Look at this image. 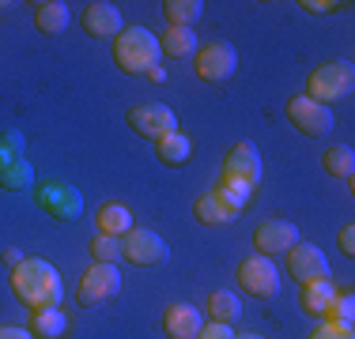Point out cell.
<instances>
[{"mask_svg": "<svg viewBox=\"0 0 355 339\" xmlns=\"http://www.w3.org/2000/svg\"><path fill=\"white\" fill-rule=\"evenodd\" d=\"M35 27L42 34H61L69 27V4L64 0H42V4H35Z\"/></svg>", "mask_w": 355, "mask_h": 339, "instance_id": "cell-21", "label": "cell"}, {"mask_svg": "<svg viewBox=\"0 0 355 339\" xmlns=\"http://www.w3.org/2000/svg\"><path fill=\"white\" fill-rule=\"evenodd\" d=\"M197 339H234L231 332V324H219V320H208L205 328H200V336Z\"/></svg>", "mask_w": 355, "mask_h": 339, "instance_id": "cell-31", "label": "cell"}, {"mask_svg": "<svg viewBox=\"0 0 355 339\" xmlns=\"http://www.w3.org/2000/svg\"><path fill=\"white\" fill-rule=\"evenodd\" d=\"M325 320H333V324H348V328H352V320H355L352 291H340V294H336V302H333V309H329V317H325Z\"/></svg>", "mask_w": 355, "mask_h": 339, "instance_id": "cell-28", "label": "cell"}, {"mask_svg": "<svg viewBox=\"0 0 355 339\" xmlns=\"http://www.w3.org/2000/svg\"><path fill=\"white\" fill-rule=\"evenodd\" d=\"M200 328H205V317H200L197 305H189V302L166 305V313H163V332L171 336V339H197Z\"/></svg>", "mask_w": 355, "mask_h": 339, "instance_id": "cell-14", "label": "cell"}, {"mask_svg": "<svg viewBox=\"0 0 355 339\" xmlns=\"http://www.w3.org/2000/svg\"><path fill=\"white\" fill-rule=\"evenodd\" d=\"M0 339H35V336H31L27 328H15V324H4V328H0Z\"/></svg>", "mask_w": 355, "mask_h": 339, "instance_id": "cell-34", "label": "cell"}, {"mask_svg": "<svg viewBox=\"0 0 355 339\" xmlns=\"http://www.w3.org/2000/svg\"><path fill=\"white\" fill-rule=\"evenodd\" d=\"M114 61L129 75H148L159 64V34L148 27H125L114 38Z\"/></svg>", "mask_w": 355, "mask_h": 339, "instance_id": "cell-2", "label": "cell"}, {"mask_svg": "<svg viewBox=\"0 0 355 339\" xmlns=\"http://www.w3.org/2000/svg\"><path fill=\"white\" fill-rule=\"evenodd\" d=\"M205 309H208V320H219V324H231V320L242 317V302L234 291H212Z\"/></svg>", "mask_w": 355, "mask_h": 339, "instance_id": "cell-22", "label": "cell"}, {"mask_svg": "<svg viewBox=\"0 0 355 339\" xmlns=\"http://www.w3.org/2000/svg\"><path fill=\"white\" fill-rule=\"evenodd\" d=\"M219 181H234V185H250V189H257V181H261V155H257V147H253L250 140L234 143V147L227 151Z\"/></svg>", "mask_w": 355, "mask_h": 339, "instance_id": "cell-8", "label": "cell"}, {"mask_svg": "<svg viewBox=\"0 0 355 339\" xmlns=\"http://www.w3.org/2000/svg\"><path fill=\"white\" fill-rule=\"evenodd\" d=\"M148 75H151V83H163V80H166V72H163V68H159V64H155V68H151V72H148Z\"/></svg>", "mask_w": 355, "mask_h": 339, "instance_id": "cell-36", "label": "cell"}, {"mask_svg": "<svg viewBox=\"0 0 355 339\" xmlns=\"http://www.w3.org/2000/svg\"><path fill=\"white\" fill-rule=\"evenodd\" d=\"M234 339H265V336H257V332H242V336H234Z\"/></svg>", "mask_w": 355, "mask_h": 339, "instance_id": "cell-37", "label": "cell"}, {"mask_svg": "<svg viewBox=\"0 0 355 339\" xmlns=\"http://www.w3.org/2000/svg\"><path fill=\"white\" fill-rule=\"evenodd\" d=\"M234 68H239V53L231 42H208L205 49H197V75L205 83H223Z\"/></svg>", "mask_w": 355, "mask_h": 339, "instance_id": "cell-11", "label": "cell"}, {"mask_svg": "<svg viewBox=\"0 0 355 339\" xmlns=\"http://www.w3.org/2000/svg\"><path fill=\"white\" fill-rule=\"evenodd\" d=\"M12 291L27 309H57L64 298L57 268L42 257H27L19 268H12Z\"/></svg>", "mask_w": 355, "mask_h": 339, "instance_id": "cell-1", "label": "cell"}, {"mask_svg": "<svg viewBox=\"0 0 355 339\" xmlns=\"http://www.w3.org/2000/svg\"><path fill=\"white\" fill-rule=\"evenodd\" d=\"M310 339H355V332H352L348 324H333V320H321Z\"/></svg>", "mask_w": 355, "mask_h": 339, "instance_id": "cell-30", "label": "cell"}, {"mask_svg": "<svg viewBox=\"0 0 355 339\" xmlns=\"http://www.w3.org/2000/svg\"><path fill=\"white\" fill-rule=\"evenodd\" d=\"M355 87V72L348 61H325L310 72L306 80V98L318 102V106H333V102L348 98Z\"/></svg>", "mask_w": 355, "mask_h": 339, "instance_id": "cell-3", "label": "cell"}, {"mask_svg": "<svg viewBox=\"0 0 355 339\" xmlns=\"http://www.w3.org/2000/svg\"><path fill=\"white\" fill-rule=\"evenodd\" d=\"M15 158H23V136L19 132H4L0 136V170L12 166Z\"/></svg>", "mask_w": 355, "mask_h": 339, "instance_id": "cell-29", "label": "cell"}, {"mask_svg": "<svg viewBox=\"0 0 355 339\" xmlns=\"http://www.w3.org/2000/svg\"><path fill=\"white\" fill-rule=\"evenodd\" d=\"M38 203H42V211H49V215L61 219V223H72L83 211V196L64 181H53V185H46V189H38Z\"/></svg>", "mask_w": 355, "mask_h": 339, "instance_id": "cell-13", "label": "cell"}, {"mask_svg": "<svg viewBox=\"0 0 355 339\" xmlns=\"http://www.w3.org/2000/svg\"><path fill=\"white\" fill-rule=\"evenodd\" d=\"M287 271H291V279H299V286L314 283V279H329V257L314 241H295L287 249Z\"/></svg>", "mask_w": 355, "mask_h": 339, "instance_id": "cell-10", "label": "cell"}, {"mask_svg": "<svg viewBox=\"0 0 355 339\" xmlns=\"http://www.w3.org/2000/svg\"><path fill=\"white\" fill-rule=\"evenodd\" d=\"M4 8H12V4H8V0H0V12H4Z\"/></svg>", "mask_w": 355, "mask_h": 339, "instance_id": "cell-38", "label": "cell"}, {"mask_svg": "<svg viewBox=\"0 0 355 339\" xmlns=\"http://www.w3.org/2000/svg\"><path fill=\"white\" fill-rule=\"evenodd\" d=\"M87 249H91V257H95V264H117V260H121V237L98 234Z\"/></svg>", "mask_w": 355, "mask_h": 339, "instance_id": "cell-27", "label": "cell"}, {"mask_svg": "<svg viewBox=\"0 0 355 339\" xmlns=\"http://www.w3.org/2000/svg\"><path fill=\"white\" fill-rule=\"evenodd\" d=\"M234 275H239L242 291L253 294V298H276L280 294V271L268 257H246Z\"/></svg>", "mask_w": 355, "mask_h": 339, "instance_id": "cell-5", "label": "cell"}, {"mask_svg": "<svg viewBox=\"0 0 355 339\" xmlns=\"http://www.w3.org/2000/svg\"><path fill=\"white\" fill-rule=\"evenodd\" d=\"M299 8H306L310 15H329V12H340L344 4H329V0H302Z\"/></svg>", "mask_w": 355, "mask_h": 339, "instance_id": "cell-32", "label": "cell"}, {"mask_svg": "<svg viewBox=\"0 0 355 339\" xmlns=\"http://www.w3.org/2000/svg\"><path fill=\"white\" fill-rule=\"evenodd\" d=\"M287 121H291L302 136L318 140V136H325L329 129H333V109L310 102L306 95H295L291 102H287Z\"/></svg>", "mask_w": 355, "mask_h": 339, "instance_id": "cell-9", "label": "cell"}, {"mask_svg": "<svg viewBox=\"0 0 355 339\" xmlns=\"http://www.w3.org/2000/svg\"><path fill=\"white\" fill-rule=\"evenodd\" d=\"M193 211H197V219H200L205 226H223V223H231V219H234V211L227 208V203L219 200L216 192H205V196L193 203Z\"/></svg>", "mask_w": 355, "mask_h": 339, "instance_id": "cell-24", "label": "cell"}, {"mask_svg": "<svg viewBox=\"0 0 355 339\" xmlns=\"http://www.w3.org/2000/svg\"><path fill=\"white\" fill-rule=\"evenodd\" d=\"M340 253L344 257H355V226H344L340 230Z\"/></svg>", "mask_w": 355, "mask_h": 339, "instance_id": "cell-33", "label": "cell"}, {"mask_svg": "<svg viewBox=\"0 0 355 339\" xmlns=\"http://www.w3.org/2000/svg\"><path fill=\"white\" fill-rule=\"evenodd\" d=\"M336 283L333 279H314V283H302L299 286V305H302V313L306 317H321L325 320L329 317V309H333V302H336Z\"/></svg>", "mask_w": 355, "mask_h": 339, "instance_id": "cell-16", "label": "cell"}, {"mask_svg": "<svg viewBox=\"0 0 355 339\" xmlns=\"http://www.w3.org/2000/svg\"><path fill=\"white\" fill-rule=\"evenodd\" d=\"M200 12H205L200 0H166L163 4V15H166L171 27H189L193 30V23L200 19Z\"/></svg>", "mask_w": 355, "mask_h": 339, "instance_id": "cell-25", "label": "cell"}, {"mask_svg": "<svg viewBox=\"0 0 355 339\" xmlns=\"http://www.w3.org/2000/svg\"><path fill=\"white\" fill-rule=\"evenodd\" d=\"M35 339H61L69 332V317L61 313V305L57 309H35L31 313V328H27Z\"/></svg>", "mask_w": 355, "mask_h": 339, "instance_id": "cell-17", "label": "cell"}, {"mask_svg": "<svg viewBox=\"0 0 355 339\" xmlns=\"http://www.w3.org/2000/svg\"><path fill=\"white\" fill-rule=\"evenodd\" d=\"M159 53L174 57V61L197 57V34H193L189 27H171L166 34H159Z\"/></svg>", "mask_w": 355, "mask_h": 339, "instance_id": "cell-20", "label": "cell"}, {"mask_svg": "<svg viewBox=\"0 0 355 339\" xmlns=\"http://www.w3.org/2000/svg\"><path fill=\"white\" fill-rule=\"evenodd\" d=\"M295 241H299V226L287 223V219H268L253 230V249H257V257H268V260L276 253H287Z\"/></svg>", "mask_w": 355, "mask_h": 339, "instance_id": "cell-12", "label": "cell"}, {"mask_svg": "<svg viewBox=\"0 0 355 339\" xmlns=\"http://www.w3.org/2000/svg\"><path fill=\"white\" fill-rule=\"evenodd\" d=\"M121 257L129 260V264H137V268H159V264L171 260V249H166V241L155 230L132 226V230L125 234V241H121Z\"/></svg>", "mask_w": 355, "mask_h": 339, "instance_id": "cell-4", "label": "cell"}, {"mask_svg": "<svg viewBox=\"0 0 355 339\" xmlns=\"http://www.w3.org/2000/svg\"><path fill=\"white\" fill-rule=\"evenodd\" d=\"M155 155L163 166H185L193 155V140L185 132H171V136H163V140H155Z\"/></svg>", "mask_w": 355, "mask_h": 339, "instance_id": "cell-19", "label": "cell"}, {"mask_svg": "<svg viewBox=\"0 0 355 339\" xmlns=\"http://www.w3.org/2000/svg\"><path fill=\"white\" fill-rule=\"evenodd\" d=\"M129 129L144 136V140H163V136L178 132V117L171 106L163 102H148V106H132L129 109Z\"/></svg>", "mask_w": 355, "mask_h": 339, "instance_id": "cell-6", "label": "cell"}, {"mask_svg": "<svg viewBox=\"0 0 355 339\" xmlns=\"http://www.w3.org/2000/svg\"><path fill=\"white\" fill-rule=\"evenodd\" d=\"M23 260H27V257H23L19 249H4V264H8V268H19Z\"/></svg>", "mask_w": 355, "mask_h": 339, "instance_id": "cell-35", "label": "cell"}, {"mask_svg": "<svg viewBox=\"0 0 355 339\" xmlns=\"http://www.w3.org/2000/svg\"><path fill=\"white\" fill-rule=\"evenodd\" d=\"M321 166H325L329 177H340V181L352 185V174H355V151L348 143H336V147H329L325 155H321Z\"/></svg>", "mask_w": 355, "mask_h": 339, "instance_id": "cell-23", "label": "cell"}, {"mask_svg": "<svg viewBox=\"0 0 355 339\" xmlns=\"http://www.w3.org/2000/svg\"><path fill=\"white\" fill-rule=\"evenodd\" d=\"M95 223H98V234L125 237V234L132 230V211L125 208V203H103V208H98V215H95Z\"/></svg>", "mask_w": 355, "mask_h": 339, "instance_id": "cell-18", "label": "cell"}, {"mask_svg": "<svg viewBox=\"0 0 355 339\" xmlns=\"http://www.w3.org/2000/svg\"><path fill=\"white\" fill-rule=\"evenodd\" d=\"M83 30H87L91 38H117V34L125 30L121 12H117L114 4H106V0H95V4L83 8Z\"/></svg>", "mask_w": 355, "mask_h": 339, "instance_id": "cell-15", "label": "cell"}, {"mask_svg": "<svg viewBox=\"0 0 355 339\" xmlns=\"http://www.w3.org/2000/svg\"><path fill=\"white\" fill-rule=\"evenodd\" d=\"M117 291H121V271L114 264H91L80 275L76 298H80V305H98V302H110Z\"/></svg>", "mask_w": 355, "mask_h": 339, "instance_id": "cell-7", "label": "cell"}, {"mask_svg": "<svg viewBox=\"0 0 355 339\" xmlns=\"http://www.w3.org/2000/svg\"><path fill=\"white\" fill-rule=\"evenodd\" d=\"M31 181H35V166H31V158H15L12 166L0 170V185H4L8 192L31 189Z\"/></svg>", "mask_w": 355, "mask_h": 339, "instance_id": "cell-26", "label": "cell"}]
</instances>
